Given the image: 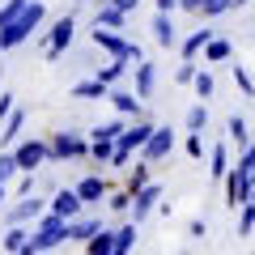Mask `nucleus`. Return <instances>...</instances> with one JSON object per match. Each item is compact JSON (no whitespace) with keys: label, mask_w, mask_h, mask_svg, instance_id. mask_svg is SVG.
<instances>
[{"label":"nucleus","mask_w":255,"mask_h":255,"mask_svg":"<svg viewBox=\"0 0 255 255\" xmlns=\"http://www.w3.org/2000/svg\"><path fill=\"white\" fill-rule=\"evenodd\" d=\"M9 115H13V94L0 90V119H9Z\"/></svg>","instance_id":"42"},{"label":"nucleus","mask_w":255,"mask_h":255,"mask_svg":"<svg viewBox=\"0 0 255 255\" xmlns=\"http://www.w3.org/2000/svg\"><path fill=\"white\" fill-rule=\"evenodd\" d=\"M115 145H119V140H94V145H90V157H94L98 166H111V157H115Z\"/></svg>","instance_id":"30"},{"label":"nucleus","mask_w":255,"mask_h":255,"mask_svg":"<svg viewBox=\"0 0 255 255\" xmlns=\"http://www.w3.org/2000/svg\"><path fill=\"white\" fill-rule=\"evenodd\" d=\"M226 136L234 140L238 149L251 145V128H247V119H243V115H230V119H226Z\"/></svg>","instance_id":"21"},{"label":"nucleus","mask_w":255,"mask_h":255,"mask_svg":"<svg viewBox=\"0 0 255 255\" xmlns=\"http://www.w3.org/2000/svg\"><path fill=\"white\" fill-rule=\"evenodd\" d=\"M85 251H90V255H111V251H115V230H98V234L85 243Z\"/></svg>","instance_id":"26"},{"label":"nucleus","mask_w":255,"mask_h":255,"mask_svg":"<svg viewBox=\"0 0 255 255\" xmlns=\"http://www.w3.org/2000/svg\"><path fill=\"white\" fill-rule=\"evenodd\" d=\"M94 136H81V132H55L51 136V157L55 162H73V157H90Z\"/></svg>","instance_id":"4"},{"label":"nucleus","mask_w":255,"mask_h":255,"mask_svg":"<svg viewBox=\"0 0 255 255\" xmlns=\"http://www.w3.org/2000/svg\"><path fill=\"white\" fill-rule=\"evenodd\" d=\"M47 213V200L43 196H17V204H13L9 213H4V226H30V221H38Z\"/></svg>","instance_id":"6"},{"label":"nucleus","mask_w":255,"mask_h":255,"mask_svg":"<svg viewBox=\"0 0 255 255\" xmlns=\"http://www.w3.org/2000/svg\"><path fill=\"white\" fill-rule=\"evenodd\" d=\"M230 77H234V85L247 94V98H255V81H251V73H247L243 64H234V68H230Z\"/></svg>","instance_id":"34"},{"label":"nucleus","mask_w":255,"mask_h":255,"mask_svg":"<svg viewBox=\"0 0 255 255\" xmlns=\"http://www.w3.org/2000/svg\"><path fill=\"white\" fill-rule=\"evenodd\" d=\"M209 174H213L217 183L230 174V149H226V145H213V149H209Z\"/></svg>","instance_id":"20"},{"label":"nucleus","mask_w":255,"mask_h":255,"mask_svg":"<svg viewBox=\"0 0 255 255\" xmlns=\"http://www.w3.org/2000/svg\"><path fill=\"white\" fill-rule=\"evenodd\" d=\"M204 124H209V107H191L187 111V132H204Z\"/></svg>","instance_id":"36"},{"label":"nucleus","mask_w":255,"mask_h":255,"mask_svg":"<svg viewBox=\"0 0 255 255\" xmlns=\"http://www.w3.org/2000/svg\"><path fill=\"white\" fill-rule=\"evenodd\" d=\"M153 4H157L162 13H174V9H179V0H153Z\"/></svg>","instance_id":"43"},{"label":"nucleus","mask_w":255,"mask_h":255,"mask_svg":"<svg viewBox=\"0 0 255 255\" xmlns=\"http://www.w3.org/2000/svg\"><path fill=\"white\" fill-rule=\"evenodd\" d=\"M124 21H128V13L119 9L115 0H102V9L94 13V26H102V30H119Z\"/></svg>","instance_id":"15"},{"label":"nucleus","mask_w":255,"mask_h":255,"mask_svg":"<svg viewBox=\"0 0 255 255\" xmlns=\"http://www.w3.org/2000/svg\"><path fill=\"white\" fill-rule=\"evenodd\" d=\"M196 73H200V64H196V60H183L179 68H174V85H196Z\"/></svg>","instance_id":"32"},{"label":"nucleus","mask_w":255,"mask_h":255,"mask_svg":"<svg viewBox=\"0 0 255 255\" xmlns=\"http://www.w3.org/2000/svg\"><path fill=\"white\" fill-rule=\"evenodd\" d=\"M4 187H9V183H0V204H4Z\"/></svg>","instance_id":"45"},{"label":"nucleus","mask_w":255,"mask_h":255,"mask_svg":"<svg viewBox=\"0 0 255 255\" xmlns=\"http://www.w3.org/2000/svg\"><path fill=\"white\" fill-rule=\"evenodd\" d=\"M34 191H38L34 170H21V174H17V196H34Z\"/></svg>","instance_id":"38"},{"label":"nucleus","mask_w":255,"mask_h":255,"mask_svg":"<svg viewBox=\"0 0 255 255\" xmlns=\"http://www.w3.org/2000/svg\"><path fill=\"white\" fill-rule=\"evenodd\" d=\"M26 4H30V0H9V4H0V26H9V21L17 17V13L26 9Z\"/></svg>","instance_id":"37"},{"label":"nucleus","mask_w":255,"mask_h":255,"mask_svg":"<svg viewBox=\"0 0 255 255\" xmlns=\"http://www.w3.org/2000/svg\"><path fill=\"white\" fill-rule=\"evenodd\" d=\"M153 90H157V68L149 60H136V94L149 102V98H153Z\"/></svg>","instance_id":"17"},{"label":"nucleus","mask_w":255,"mask_h":255,"mask_svg":"<svg viewBox=\"0 0 255 255\" xmlns=\"http://www.w3.org/2000/svg\"><path fill=\"white\" fill-rule=\"evenodd\" d=\"M157 200H162V187H157V183H145V187L136 191V200H132V221H145L153 209H162Z\"/></svg>","instance_id":"10"},{"label":"nucleus","mask_w":255,"mask_h":255,"mask_svg":"<svg viewBox=\"0 0 255 255\" xmlns=\"http://www.w3.org/2000/svg\"><path fill=\"white\" fill-rule=\"evenodd\" d=\"M196 94H200V98H213V73H209V68L196 73Z\"/></svg>","instance_id":"40"},{"label":"nucleus","mask_w":255,"mask_h":255,"mask_svg":"<svg viewBox=\"0 0 255 255\" xmlns=\"http://www.w3.org/2000/svg\"><path fill=\"white\" fill-rule=\"evenodd\" d=\"M209 38H213V30H209V26H200V30H191V34H187V38H183V43H179L183 60H196V55H200L204 47H209Z\"/></svg>","instance_id":"18"},{"label":"nucleus","mask_w":255,"mask_h":255,"mask_svg":"<svg viewBox=\"0 0 255 255\" xmlns=\"http://www.w3.org/2000/svg\"><path fill=\"white\" fill-rule=\"evenodd\" d=\"M77 4H90V0H77Z\"/></svg>","instance_id":"46"},{"label":"nucleus","mask_w":255,"mask_h":255,"mask_svg":"<svg viewBox=\"0 0 255 255\" xmlns=\"http://www.w3.org/2000/svg\"><path fill=\"white\" fill-rule=\"evenodd\" d=\"M68 243V217H60V213H43V217L34 221V230H30V251H51V247Z\"/></svg>","instance_id":"2"},{"label":"nucleus","mask_w":255,"mask_h":255,"mask_svg":"<svg viewBox=\"0 0 255 255\" xmlns=\"http://www.w3.org/2000/svg\"><path fill=\"white\" fill-rule=\"evenodd\" d=\"M94 47H102V51H111V55H119V60H145V51H140L136 43H128V38H119L115 30H102V26H94Z\"/></svg>","instance_id":"5"},{"label":"nucleus","mask_w":255,"mask_h":255,"mask_svg":"<svg viewBox=\"0 0 255 255\" xmlns=\"http://www.w3.org/2000/svg\"><path fill=\"white\" fill-rule=\"evenodd\" d=\"M81 209H90V204L81 200V191L77 187H55V196H51V213H60V217H81Z\"/></svg>","instance_id":"8"},{"label":"nucleus","mask_w":255,"mask_h":255,"mask_svg":"<svg viewBox=\"0 0 255 255\" xmlns=\"http://www.w3.org/2000/svg\"><path fill=\"white\" fill-rule=\"evenodd\" d=\"M204 234H209V221H204V217H191L187 221V238H204Z\"/></svg>","instance_id":"41"},{"label":"nucleus","mask_w":255,"mask_h":255,"mask_svg":"<svg viewBox=\"0 0 255 255\" xmlns=\"http://www.w3.org/2000/svg\"><path fill=\"white\" fill-rule=\"evenodd\" d=\"M90 136H94V140H119V136H124V119H107V124L94 128Z\"/></svg>","instance_id":"29"},{"label":"nucleus","mask_w":255,"mask_h":255,"mask_svg":"<svg viewBox=\"0 0 255 255\" xmlns=\"http://www.w3.org/2000/svg\"><path fill=\"white\" fill-rule=\"evenodd\" d=\"M77 191H81L85 204H102L111 196V183H107V174H85V179L77 183Z\"/></svg>","instance_id":"12"},{"label":"nucleus","mask_w":255,"mask_h":255,"mask_svg":"<svg viewBox=\"0 0 255 255\" xmlns=\"http://www.w3.org/2000/svg\"><path fill=\"white\" fill-rule=\"evenodd\" d=\"M115 4H119V9H124V13H132V9H136V4H140V0H115Z\"/></svg>","instance_id":"44"},{"label":"nucleus","mask_w":255,"mask_h":255,"mask_svg":"<svg viewBox=\"0 0 255 255\" xmlns=\"http://www.w3.org/2000/svg\"><path fill=\"white\" fill-rule=\"evenodd\" d=\"M238 234H255V196H251V200H247L243 204V217H238Z\"/></svg>","instance_id":"35"},{"label":"nucleus","mask_w":255,"mask_h":255,"mask_svg":"<svg viewBox=\"0 0 255 255\" xmlns=\"http://www.w3.org/2000/svg\"><path fill=\"white\" fill-rule=\"evenodd\" d=\"M0 247H4V251H30V230L9 226V230H4V238H0Z\"/></svg>","instance_id":"23"},{"label":"nucleus","mask_w":255,"mask_h":255,"mask_svg":"<svg viewBox=\"0 0 255 255\" xmlns=\"http://www.w3.org/2000/svg\"><path fill=\"white\" fill-rule=\"evenodd\" d=\"M136 226L140 221H128V226L115 230V251H132V247H136Z\"/></svg>","instance_id":"28"},{"label":"nucleus","mask_w":255,"mask_h":255,"mask_svg":"<svg viewBox=\"0 0 255 255\" xmlns=\"http://www.w3.org/2000/svg\"><path fill=\"white\" fill-rule=\"evenodd\" d=\"M149 166H153V162H145V157H140V162L132 166V170H128V179H124V187L132 191V196H136V191L145 187V183H153V179H149Z\"/></svg>","instance_id":"22"},{"label":"nucleus","mask_w":255,"mask_h":255,"mask_svg":"<svg viewBox=\"0 0 255 255\" xmlns=\"http://www.w3.org/2000/svg\"><path fill=\"white\" fill-rule=\"evenodd\" d=\"M149 136H153V119L140 115L132 128H124V136H119V149H128V153H132V149H145V140H149Z\"/></svg>","instance_id":"11"},{"label":"nucleus","mask_w":255,"mask_h":255,"mask_svg":"<svg viewBox=\"0 0 255 255\" xmlns=\"http://www.w3.org/2000/svg\"><path fill=\"white\" fill-rule=\"evenodd\" d=\"M73 34H77V21H73V13H68V17H60L51 26V34H47V38H38V47H43L47 60H60V55L73 47Z\"/></svg>","instance_id":"3"},{"label":"nucleus","mask_w":255,"mask_h":255,"mask_svg":"<svg viewBox=\"0 0 255 255\" xmlns=\"http://www.w3.org/2000/svg\"><path fill=\"white\" fill-rule=\"evenodd\" d=\"M140 94H128V90H111V107L119 111V115H132V119H140L145 115V107H140Z\"/></svg>","instance_id":"14"},{"label":"nucleus","mask_w":255,"mask_h":255,"mask_svg":"<svg viewBox=\"0 0 255 255\" xmlns=\"http://www.w3.org/2000/svg\"><path fill=\"white\" fill-rule=\"evenodd\" d=\"M21 128H26V111H13V115L4 119V128H0V145H17Z\"/></svg>","instance_id":"19"},{"label":"nucleus","mask_w":255,"mask_h":255,"mask_svg":"<svg viewBox=\"0 0 255 255\" xmlns=\"http://www.w3.org/2000/svg\"><path fill=\"white\" fill-rule=\"evenodd\" d=\"M17 162H21V170H38V166L51 157V140H43V136H30V140H21L17 149Z\"/></svg>","instance_id":"7"},{"label":"nucleus","mask_w":255,"mask_h":255,"mask_svg":"<svg viewBox=\"0 0 255 255\" xmlns=\"http://www.w3.org/2000/svg\"><path fill=\"white\" fill-rule=\"evenodd\" d=\"M17 174H21V162H17V153H0V183L17 179Z\"/></svg>","instance_id":"33"},{"label":"nucleus","mask_w":255,"mask_h":255,"mask_svg":"<svg viewBox=\"0 0 255 255\" xmlns=\"http://www.w3.org/2000/svg\"><path fill=\"white\" fill-rule=\"evenodd\" d=\"M170 149H174V132L170 128H153V136L145 140L140 157H145V162H162V157H170Z\"/></svg>","instance_id":"9"},{"label":"nucleus","mask_w":255,"mask_h":255,"mask_svg":"<svg viewBox=\"0 0 255 255\" xmlns=\"http://www.w3.org/2000/svg\"><path fill=\"white\" fill-rule=\"evenodd\" d=\"M128 68H132V60H119V55H115V60H111L107 68H98V77H102L107 85H119V81L128 77Z\"/></svg>","instance_id":"25"},{"label":"nucleus","mask_w":255,"mask_h":255,"mask_svg":"<svg viewBox=\"0 0 255 255\" xmlns=\"http://www.w3.org/2000/svg\"><path fill=\"white\" fill-rule=\"evenodd\" d=\"M107 90H111V85L102 81V77H94V81H81V85H77L73 98H107Z\"/></svg>","instance_id":"27"},{"label":"nucleus","mask_w":255,"mask_h":255,"mask_svg":"<svg viewBox=\"0 0 255 255\" xmlns=\"http://www.w3.org/2000/svg\"><path fill=\"white\" fill-rule=\"evenodd\" d=\"M43 17H47V9L38 4V0H30V4H26V9H21L17 17L9 21V26H0V51H9V47H21V43H26V38L38 30V21H43Z\"/></svg>","instance_id":"1"},{"label":"nucleus","mask_w":255,"mask_h":255,"mask_svg":"<svg viewBox=\"0 0 255 255\" xmlns=\"http://www.w3.org/2000/svg\"><path fill=\"white\" fill-rule=\"evenodd\" d=\"M153 43H157V47H166V51L183 43L179 30H174V21H170V13H162V9H157V17H153Z\"/></svg>","instance_id":"13"},{"label":"nucleus","mask_w":255,"mask_h":255,"mask_svg":"<svg viewBox=\"0 0 255 255\" xmlns=\"http://www.w3.org/2000/svg\"><path fill=\"white\" fill-rule=\"evenodd\" d=\"M183 149H187V157H196V162H200V157H204V140H200V132H191V136L183 140Z\"/></svg>","instance_id":"39"},{"label":"nucleus","mask_w":255,"mask_h":255,"mask_svg":"<svg viewBox=\"0 0 255 255\" xmlns=\"http://www.w3.org/2000/svg\"><path fill=\"white\" fill-rule=\"evenodd\" d=\"M230 55H234L230 38H217V34H213V38H209V47H204V64H221V60H230Z\"/></svg>","instance_id":"24"},{"label":"nucleus","mask_w":255,"mask_h":255,"mask_svg":"<svg viewBox=\"0 0 255 255\" xmlns=\"http://www.w3.org/2000/svg\"><path fill=\"white\" fill-rule=\"evenodd\" d=\"M98 230H102L98 217H73V221H68V243H90Z\"/></svg>","instance_id":"16"},{"label":"nucleus","mask_w":255,"mask_h":255,"mask_svg":"<svg viewBox=\"0 0 255 255\" xmlns=\"http://www.w3.org/2000/svg\"><path fill=\"white\" fill-rule=\"evenodd\" d=\"M132 200H136V196H132V191H111V196H107V209L111 213H132Z\"/></svg>","instance_id":"31"}]
</instances>
